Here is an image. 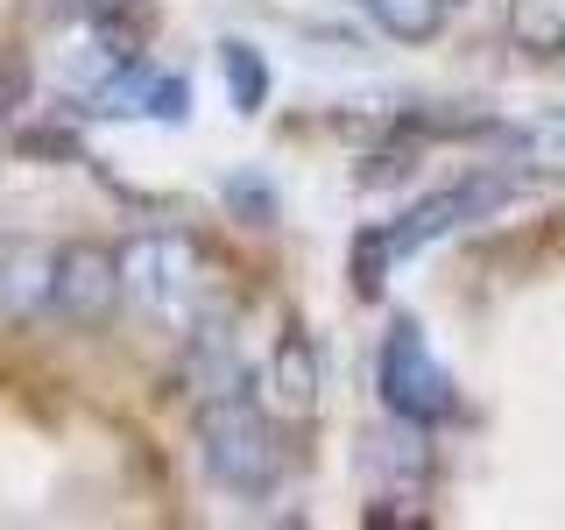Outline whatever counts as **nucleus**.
<instances>
[{
    "label": "nucleus",
    "instance_id": "1",
    "mask_svg": "<svg viewBox=\"0 0 565 530\" xmlns=\"http://www.w3.org/2000/svg\"><path fill=\"white\" fill-rule=\"evenodd\" d=\"M509 199H516V177L473 170V177H459V184H438V191H424V199H411L396 220L361 226V234H353V255H347L353 290H361V297H382V283H388L396 262H411V255H424V247H438L446 234H459V226L488 220V212L509 205Z\"/></svg>",
    "mask_w": 565,
    "mask_h": 530
},
{
    "label": "nucleus",
    "instance_id": "2",
    "mask_svg": "<svg viewBox=\"0 0 565 530\" xmlns=\"http://www.w3.org/2000/svg\"><path fill=\"white\" fill-rule=\"evenodd\" d=\"M191 446H199V474L234 502H262V495L282 488L290 474V446H282L276 417L262 411L247 389H220V396H199L191 411Z\"/></svg>",
    "mask_w": 565,
    "mask_h": 530
},
{
    "label": "nucleus",
    "instance_id": "3",
    "mask_svg": "<svg viewBox=\"0 0 565 530\" xmlns=\"http://www.w3.org/2000/svg\"><path fill=\"white\" fill-rule=\"evenodd\" d=\"M375 389L388 403V417L396 424H446L459 411V389H452V368L431 353L417 318H396V326L382 332V353H375Z\"/></svg>",
    "mask_w": 565,
    "mask_h": 530
},
{
    "label": "nucleus",
    "instance_id": "4",
    "mask_svg": "<svg viewBox=\"0 0 565 530\" xmlns=\"http://www.w3.org/2000/svg\"><path fill=\"white\" fill-rule=\"evenodd\" d=\"M205 283V247L191 234H135L120 247V290L149 318H184Z\"/></svg>",
    "mask_w": 565,
    "mask_h": 530
},
{
    "label": "nucleus",
    "instance_id": "5",
    "mask_svg": "<svg viewBox=\"0 0 565 530\" xmlns=\"http://www.w3.org/2000/svg\"><path fill=\"white\" fill-rule=\"evenodd\" d=\"M120 297H128V290H120V247H106V241L57 247V269H50V318L93 332V326L114 318Z\"/></svg>",
    "mask_w": 565,
    "mask_h": 530
},
{
    "label": "nucleus",
    "instance_id": "6",
    "mask_svg": "<svg viewBox=\"0 0 565 530\" xmlns=\"http://www.w3.org/2000/svg\"><path fill=\"white\" fill-rule=\"evenodd\" d=\"M50 269H57V247H35V241L0 247V311L8 318L50 311Z\"/></svg>",
    "mask_w": 565,
    "mask_h": 530
},
{
    "label": "nucleus",
    "instance_id": "7",
    "mask_svg": "<svg viewBox=\"0 0 565 530\" xmlns=\"http://www.w3.org/2000/svg\"><path fill=\"white\" fill-rule=\"evenodd\" d=\"M269 389H276L282 411H311V403H318V347H311L305 326H290L276 340V353H269Z\"/></svg>",
    "mask_w": 565,
    "mask_h": 530
},
{
    "label": "nucleus",
    "instance_id": "8",
    "mask_svg": "<svg viewBox=\"0 0 565 530\" xmlns=\"http://www.w3.org/2000/svg\"><path fill=\"white\" fill-rule=\"evenodd\" d=\"M509 35L530 57H565V0H509Z\"/></svg>",
    "mask_w": 565,
    "mask_h": 530
},
{
    "label": "nucleus",
    "instance_id": "9",
    "mask_svg": "<svg viewBox=\"0 0 565 530\" xmlns=\"http://www.w3.org/2000/svg\"><path fill=\"white\" fill-rule=\"evenodd\" d=\"M220 78H226L234 114H262L269 106V57L255 43H220Z\"/></svg>",
    "mask_w": 565,
    "mask_h": 530
},
{
    "label": "nucleus",
    "instance_id": "10",
    "mask_svg": "<svg viewBox=\"0 0 565 530\" xmlns=\"http://www.w3.org/2000/svg\"><path fill=\"white\" fill-rule=\"evenodd\" d=\"M367 22L382 35H396V43H431L438 29H446V8L452 0H361Z\"/></svg>",
    "mask_w": 565,
    "mask_h": 530
},
{
    "label": "nucleus",
    "instance_id": "11",
    "mask_svg": "<svg viewBox=\"0 0 565 530\" xmlns=\"http://www.w3.org/2000/svg\"><path fill=\"white\" fill-rule=\"evenodd\" d=\"M226 205H234V212L247 205V212H255V226H269V220H276V199L255 184V177H226Z\"/></svg>",
    "mask_w": 565,
    "mask_h": 530
},
{
    "label": "nucleus",
    "instance_id": "12",
    "mask_svg": "<svg viewBox=\"0 0 565 530\" xmlns=\"http://www.w3.org/2000/svg\"><path fill=\"white\" fill-rule=\"evenodd\" d=\"M523 149L537 156V163H565V114H558V120H544V128H530V135H523Z\"/></svg>",
    "mask_w": 565,
    "mask_h": 530
},
{
    "label": "nucleus",
    "instance_id": "13",
    "mask_svg": "<svg viewBox=\"0 0 565 530\" xmlns=\"http://www.w3.org/2000/svg\"><path fill=\"white\" fill-rule=\"evenodd\" d=\"M57 8H71V14H85V22H114V14H128L135 0H57Z\"/></svg>",
    "mask_w": 565,
    "mask_h": 530
}]
</instances>
